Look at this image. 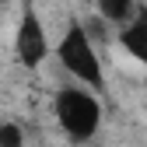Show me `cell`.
<instances>
[{
  "instance_id": "6da1fadb",
  "label": "cell",
  "mask_w": 147,
  "mask_h": 147,
  "mask_svg": "<svg viewBox=\"0 0 147 147\" xmlns=\"http://www.w3.org/2000/svg\"><path fill=\"white\" fill-rule=\"evenodd\" d=\"M56 60H60V67L74 77V84L95 91V95L105 88V74H102V60H98L95 39H91V32L81 21H70L63 28L60 42H56Z\"/></svg>"
},
{
  "instance_id": "7a4b0ae2",
  "label": "cell",
  "mask_w": 147,
  "mask_h": 147,
  "mask_svg": "<svg viewBox=\"0 0 147 147\" xmlns=\"http://www.w3.org/2000/svg\"><path fill=\"white\" fill-rule=\"evenodd\" d=\"M53 112H56V123L70 144H88L102 130V102L95 91H88L81 84L60 88L56 102H53Z\"/></svg>"
},
{
  "instance_id": "3957f363",
  "label": "cell",
  "mask_w": 147,
  "mask_h": 147,
  "mask_svg": "<svg viewBox=\"0 0 147 147\" xmlns=\"http://www.w3.org/2000/svg\"><path fill=\"white\" fill-rule=\"evenodd\" d=\"M49 32L42 25L39 11H35L32 0H21V18H18V28H14V60L21 63L25 70H39L49 60Z\"/></svg>"
},
{
  "instance_id": "277c9868",
  "label": "cell",
  "mask_w": 147,
  "mask_h": 147,
  "mask_svg": "<svg viewBox=\"0 0 147 147\" xmlns=\"http://www.w3.org/2000/svg\"><path fill=\"white\" fill-rule=\"evenodd\" d=\"M116 39H119L123 53H130L140 67H147V7H144V4H140V11L130 18V21L119 28Z\"/></svg>"
},
{
  "instance_id": "5b68a950",
  "label": "cell",
  "mask_w": 147,
  "mask_h": 147,
  "mask_svg": "<svg viewBox=\"0 0 147 147\" xmlns=\"http://www.w3.org/2000/svg\"><path fill=\"white\" fill-rule=\"evenodd\" d=\"M95 7H98V18H105L109 25L123 28L140 11V0H95Z\"/></svg>"
},
{
  "instance_id": "8992f818",
  "label": "cell",
  "mask_w": 147,
  "mask_h": 147,
  "mask_svg": "<svg viewBox=\"0 0 147 147\" xmlns=\"http://www.w3.org/2000/svg\"><path fill=\"white\" fill-rule=\"evenodd\" d=\"M0 147H25V130L14 119H0Z\"/></svg>"
}]
</instances>
